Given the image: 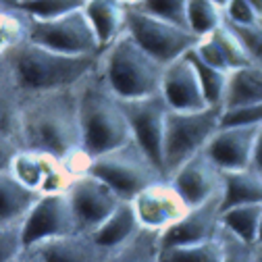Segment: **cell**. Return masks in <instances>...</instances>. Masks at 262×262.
I'll list each match as a JSON object with an SVG mask.
<instances>
[{
  "mask_svg": "<svg viewBox=\"0 0 262 262\" xmlns=\"http://www.w3.org/2000/svg\"><path fill=\"white\" fill-rule=\"evenodd\" d=\"M15 144L21 150L48 152L73 175L88 173L92 158L83 150L79 121V85L21 94Z\"/></svg>",
  "mask_w": 262,
  "mask_h": 262,
  "instance_id": "obj_1",
  "label": "cell"
},
{
  "mask_svg": "<svg viewBox=\"0 0 262 262\" xmlns=\"http://www.w3.org/2000/svg\"><path fill=\"white\" fill-rule=\"evenodd\" d=\"M100 54L75 56L56 52L36 42L0 50V77L21 94L75 88L98 69Z\"/></svg>",
  "mask_w": 262,
  "mask_h": 262,
  "instance_id": "obj_2",
  "label": "cell"
},
{
  "mask_svg": "<svg viewBox=\"0 0 262 262\" xmlns=\"http://www.w3.org/2000/svg\"><path fill=\"white\" fill-rule=\"evenodd\" d=\"M79 121L83 150L90 158L134 140L121 98L106 83L100 62L98 69L79 83Z\"/></svg>",
  "mask_w": 262,
  "mask_h": 262,
  "instance_id": "obj_3",
  "label": "cell"
},
{
  "mask_svg": "<svg viewBox=\"0 0 262 262\" xmlns=\"http://www.w3.org/2000/svg\"><path fill=\"white\" fill-rule=\"evenodd\" d=\"M165 67L127 29L100 54V71L121 100L160 94Z\"/></svg>",
  "mask_w": 262,
  "mask_h": 262,
  "instance_id": "obj_4",
  "label": "cell"
},
{
  "mask_svg": "<svg viewBox=\"0 0 262 262\" xmlns=\"http://www.w3.org/2000/svg\"><path fill=\"white\" fill-rule=\"evenodd\" d=\"M221 117L223 106H206L202 111H169L165 146H162L167 179H171L183 162L204 152L212 136L221 129Z\"/></svg>",
  "mask_w": 262,
  "mask_h": 262,
  "instance_id": "obj_5",
  "label": "cell"
},
{
  "mask_svg": "<svg viewBox=\"0 0 262 262\" xmlns=\"http://www.w3.org/2000/svg\"><path fill=\"white\" fill-rule=\"evenodd\" d=\"M88 173L108 183L123 200H134L148 185L167 179L136 140H129L115 150L94 156Z\"/></svg>",
  "mask_w": 262,
  "mask_h": 262,
  "instance_id": "obj_6",
  "label": "cell"
},
{
  "mask_svg": "<svg viewBox=\"0 0 262 262\" xmlns=\"http://www.w3.org/2000/svg\"><path fill=\"white\" fill-rule=\"evenodd\" d=\"M127 31L144 50H148L162 64H169L179 56L187 54L202 40L191 29L158 15L146 13L138 7L127 9Z\"/></svg>",
  "mask_w": 262,
  "mask_h": 262,
  "instance_id": "obj_7",
  "label": "cell"
},
{
  "mask_svg": "<svg viewBox=\"0 0 262 262\" xmlns=\"http://www.w3.org/2000/svg\"><path fill=\"white\" fill-rule=\"evenodd\" d=\"M29 40L40 46L52 48L56 52L75 54V56H94V54H102L104 50L83 9L52 21H36Z\"/></svg>",
  "mask_w": 262,
  "mask_h": 262,
  "instance_id": "obj_8",
  "label": "cell"
},
{
  "mask_svg": "<svg viewBox=\"0 0 262 262\" xmlns=\"http://www.w3.org/2000/svg\"><path fill=\"white\" fill-rule=\"evenodd\" d=\"M121 104L127 115L134 140L156 162V167L165 173L162 146H165L167 115L171 111L165 96L152 94V96H144V98H131V100H121Z\"/></svg>",
  "mask_w": 262,
  "mask_h": 262,
  "instance_id": "obj_9",
  "label": "cell"
},
{
  "mask_svg": "<svg viewBox=\"0 0 262 262\" xmlns=\"http://www.w3.org/2000/svg\"><path fill=\"white\" fill-rule=\"evenodd\" d=\"M67 195L73 206L79 233H92L98 225H102L115 208L121 204V195L102 179L92 173L75 175L67 187Z\"/></svg>",
  "mask_w": 262,
  "mask_h": 262,
  "instance_id": "obj_10",
  "label": "cell"
},
{
  "mask_svg": "<svg viewBox=\"0 0 262 262\" xmlns=\"http://www.w3.org/2000/svg\"><path fill=\"white\" fill-rule=\"evenodd\" d=\"M23 185L36 189L40 193H60L67 191L73 181V173L64 167V162L48 152L38 150H19L7 167Z\"/></svg>",
  "mask_w": 262,
  "mask_h": 262,
  "instance_id": "obj_11",
  "label": "cell"
},
{
  "mask_svg": "<svg viewBox=\"0 0 262 262\" xmlns=\"http://www.w3.org/2000/svg\"><path fill=\"white\" fill-rule=\"evenodd\" d=\"M25 244L27 248L36 246L44 239L77 233V221L73 214V206L67 191L60 193H44L38 204L31 208L27 219L23 221Z\"/></svg>",
  "mask_w": 262,
  "mask_h": 262,
  "instance_id": "obj_12",
  "label": "cell"
},
{
  "mask_svg": "<svg viewBox=\"0 0 262 262\" xmlns=\"http://www.w3.org/2000/svg\"><path fill=\"white\" fill-rule=\"evenodd\" d=\"M131 204H134L142 229H150V231L158 233L173 227L191 208L169 179L148 185L131 200Z\"/></svg>",
  "mask_w": 262,
  "mask_h": 262,
  "instance_id": "obj_13",
  "label": "cell"
},
{
  "mask_svg": "<svg viewBox=\"0 0 262 262\" xmlns=\"http://www.w3.org/2000/svg\"><path fill=\"white\" fill-rule=\"evenodd\" d=\"M223 195L225 189L212 195L204 204L191 206L173 227L160 233V248L200 244L219 237L221 233V214H223Z\"/></svg>",
  "mask_w": 262,
  "mask_h": 262,
  "instance_id": "obj_14",
  "label": "cell"
},
{
  "mask_svg": "<svg viewBox=\"0 0 262 262\" xmlns=\"http://www.w3.org/2000/svg\"><path fill=\"white\" fill-rule=\"evenodd\" d=\"M260 127L262 125L221 127L212 136V140L208 142V146L204 148V154L223 173L252 169Z\"/></svg>",
  "mask_w": 262,
  "mask_h": 262,
  "instance_id": "obj_15",
  "label": "cell"
},
{
  "mask_svg": "<svg viewBox=\"0 0 262 262\" xmlns=\"http://www.w3.org/2000/svg\"><path fill=\"white\" fill-rule=\"evenodd\" d=\"M189 206H198L225 189V175L204 154H195L171 175L169 179Z\"/></svg>",
  "mask_w": 262,
  "mask_h": 262,
  "instance_id": "obj_16",
  "label": "cell"
},
{
  "mask_svg": "<svg viewBox=\"0 0 262 262\" xmlns=\"http://www.w3.org/2000/svg\"><path fill=\"white\" fill-rule=\"evenodd\" d=\"M160 94L165 96L171 111H202L208 106L198 71L187 54L165 67Z\"/></svg>",
  "mask_w": 262,
  "mask_h": 262,
  "instance_id": "obj_17",
  "label": "cell"
},
{
  "mask_svg": "<svg viewBox=\"0 0 262 262\" xmlns=\"http://www.w3.org/2000/svg\"><path fill=\"white\" fill-rule=\"evenodd\" d=\"M36 248L46 262H104L111 252L100 248L90 233H69L52 239H44Z\"/></svg>",
  "mask_w": 262,
  "mask_h": 262,
  "instance_id": "obj_18",
  "label": "cell"
},
{
  "mask_svg": "<svg viewBox=\"0 0 262 262\" xmlns=\"http://www.w3.org/2000/svg\"><path fill=\"white\" fill-rule=\"evenodd\" d=\"M44 193L23 185L11 171L0 169V223L25 221Z\"/></svg>",
  "mask_w": 262,
  "mask_h": 262,
  "instance_id": "obj_19",
  "label": "cell"
},
{
  "mask_svg": "<svg viewBox=\"0 0 262 262\" xmlns=\"http://www.w3.org/2000/svg\"><path fill=\"white\" fill-rule=\"evenodd\" d=\"M140 229H142V225L136 216L131 200H121V204L115 208V212L102 225H98L90 235L106 252H115L117 248L125 246Z\"/></svg>",
  "mask_w": 262,
  "mask_h": 262,
  "instance_id": "obj_20",
  "label": "cell"
},
{
  "mask_svg": "<svg viewBox=\"0 0 262 262\" xmlns=\"http://www.w3.org/2000/svg\"><path fill=\"white\" fill-rule=\"evenodd\" d=\"M127 5L123 0H85V15L92 21L102 48H108L127 29Z\"/></svg>",
  "mask_w": 262,
  "mask_h": 262,
  "instance_id": "obj_21",
  "label": "cell"
},
{
  "mask_svg": "<svg viewBox=\"0 0 262 262\" xmlns=\"http://www.w3.org/2000/svg\"><path fill=\"white\" fill-rule=\"evenodd\" d=\"M256 102H262V64H250V67L229 71L223 108H235Z\"/></svg>",
  "mask_w": 262,
  "mask_h": 262,
  "instance_id": "obj_22",
  "label": "cell"
},
{
  "mask_svg": "<svg viewBox=\"0 0 262 262\" xmlns=\"http://www.w3.org/2000/svg\"><path fill=\"white\" fill-rule=\"evenodd\" d=\"M225 175V195L223 208L235 204H262V177L252 171H227Z\"/></svg>",
  "mask_w": 262,
  "mask_h": 262,
  "instance_id": "obj_23",
  "label": "cell"
},
{
  "mask_svg": "<svg viewBox=\"0 0 262 262\" xmlns=\"http://www.w3.org/2000/svg\"><path fill=\"white\" fill-rule=\"evenodd\" d=\"M36 19L15 3L0 7V50L15 48L31 38Z\"/></svg>",
  "mask_w": 262,
  "mask_h": 262,
  "instance_id": "obj_24",
  "label": "cell"
},
{
  "mask_svg": "<svg viewBox=\"0 0 262 262\" xmlns=\"http://www.w3.org/2000/svg\"><path fill=\"white\" fill-rule=\"evenodd\" d=\"M160 233L140 229L125 246L108 254L104 262H160Z\"/></svg>",
  "mask_w": 262,
  "mask_h": 262,
  "instance_id": "obj_25",
  "label": "cell"
},
{
  "mask_svg": "<svg viewBox=\"0 0 262 262\" xmlns=\"http://www.w3.org/2000/svg\"><path fill=\"white\" fill-rule=\"evenodd\" d=\"M223 227L248 244H256L262 221V204H235L223 208Z\"/></svg>",
  "mask_w": 262,
  "mask_h": 262,
  "instance_id": "obj_26",
  "label": "cell"
},
{
  "mask_svg": "<svg viewBox=\"0 0 262 262\" xmlns=\"http://www.w3.org/2000/svg\"><path fill=\"white\" fill-rule=\"evenodd\" d=\"M185 21L195 36L206 38L225 25L227 15H225V9L216 5L214 0H187Z\"/></svg>",
  "mask_w": 262,
  "mask_h": 262,
  "instance_id": "obj_27",
  "label": "cell"
},
{
  "mask_svg": "<svg viewBox=\"0 0 262 262\" xmlns=\"http://www.w3.org/2000/svg\"><path fill=\"white\" fill-rule=\"evenodd\" d=\"M160 262H223V242L214 237L200 244L162 248Z\"/></svg>",
  "mask_w": 262,
  "mask_h": 262,
  "instance_id": "obj_28",
  "label": "cell"
},
{
  "mask_svg": "<svg viewBox=\"0 0 262 262\" xmlns=\"http://www.w3.org/2000/svg\"><path fill=\"white\" fill-rule=\"evenodd\" d=\"M187 56L193 62L195 71H198L208 106H223V98H225V90H227V81H229V71L210 67L208 62H204L198 54H195L193 48L187 52Z\"/></svg>",
  "mask_w": 262,
  "mask_h": 262,
  "instance_id": "obj_29",
  "label": "cell"
},
{
  "mask_svg": "<svg viewBox=\"0 0 262 262\" xmlns=\"http://www.w3.org/2000/svg\"><path fill=\"white\" fill-rule=\"evenodd\" d=\"M214 40L219 42L223 54H225V60H227V67L229 71H235V69H242V67H250V64H256L254 58L250 56L248 48L244 46V42L239 40V36L235 31L229 27V23L225 21L223 27H219L214 31Z\"/></svg>",
  "mask_w": 262,
  "mask_h": 262,
  "instance_id": "obj_30",
  "label": "cell"
},
{
  "mask_svg": "<svg viewBox=\"0 0 262 262\" xmlns=\"http://www.w3.org/2000/svg\"><path fill=\"white\" fill-rule=\"evenodd\" d=\"M25 9L36 21H52L85 7V0H23L15 3Z\"/></svg>",
  "mask_w": 262,
  "mask_h": 262,
  "instance_id": "obj_31",
  "label": "cell"
},
{
  "mask_svg": "<svg viewBox=\"0 0 262 262\" xmlns=\"http://www.w3.org/2000/svg\"><path fill=\"white\" fill-rule=\"evenodd\" d=\"M27 250L23 221L0 223V262H15Z\"/></svg>",
  "mask_w": 262,
  "mask_h": 262,
  "instance_id": "obj_32",
  "label": "cell"
},
{
  "mask_svg": "<svg viewBox=\"0 0 262 262\" xmlns=\"http://www.w3.org/2000/svg\"><path fill=\"white\" fill-rule=\"evenodd\" d=\"M185 5H187V0H144V3L138 5V9L187 27V21H185Z\"/></svg>",
  "mask_w": 262,
  "mask_h": 262,
  "instance_id": "obj_33",
  "label": "cell"
},
{
  "mask_svg": "<svg viewBox=\"0 0 262 262\" xmlns=\"http://www.w3.org/2000/svg\"><path fill=\"white\" fill-rule=\"evenodd\" d=\"M219 237L223 242V262H254V244L239 239L225 227H221Z\"/></svg>",
  "mask_w": 262,
  "mask_h": 262,
  "instance_id": "obj_34",
  "label": "cell"
},
{
  "mask_svg": "<svg viewBox=\"0 0 262 262\" xmlns=\"http://www.w3.org/2000/svg\"><path fill=\"white\" fill-rule=\"evenodd\" d=\"M233 125H262V102L223 108L221 127H233Z\"/></svg>",
  "mask_w": 262,
  "mask_h": 262,
  "instance_id": "obj_35",
  "label": "cell"
},
{
  "mask_svg": "<svg viewBox=\"0 0 262 262\" xmlns=\"http://www.w3.org/2000/svg\"><path fill=\"white\" fill-rule=\"evenodd\" d=\"M229 27H231L235 34L239 36V40L248 48L250 56L254 58V62L262 64V23H258V25H235V23H229Z\"/></svg>",
  "mask_w": 262,
  "mask_h": 262,
  "instance_id": "obj_36",
  "label": "cell"
},
{
  "mask_svg": "<svg viewBox=\"0 0 262 262\" xmlns=\"http://www.w3.org/2000/svg\"><path fill=\"white\" fill-rule=\"evenodd\" d=\"M225 15H227L229 23H235V25H258V23H262L258 11L248 3V0H229Z\"/></svg>",
  "mask_w": 262,
  "mask_h": 262,
  "instance_id": "obj_37",
  "label": "cell"
},
{
  "mask_svg": "<svg viewBox=\"0 0 262 262\" xmlns=\"http://www.w3.org/2000/svg\"><path fill=\"white\" fill-rule=\"evenodd\" d=\"M252 171H256L262 177V127L258 134V142H256V150H254V160H252Z\"/></svg>",
  "mask_w": 262,
  "mask_h": 262,
  "instance_id": "obj_38",
  "label": "cell"
},
{
  "mask_svg": "<svg viewBox=\"0 0 262 262\" xmlns=\"http://www.w3.org/2000/svg\"><path fill=\"white\" fill-rule=\"evenodd\" d=\"M15 262H46V258L36 250V248H27L23 256H19Z\"/></svg>",
  "mask_w": 262,
  "mask_h": 262,
  "instance_id": "obj_39",
  "label": "cell"
},
{
  "mask_svg": "<svg viewBox=\"0 0 262 262\" xmlns=\"http://www.w3.org/2000/svg\"><path fill=\"white\" fill-rule=\"evenodd\" d=\"M254 262H262V244H254Z\"/></svg>",
  "mask_w": 262,
  "mask_h": 262,
  "instance_id": "obj_40",
  "label": "cell"
},
{
  "mask_svg": "<svg viewBox=\"0 0 262 262\" xmlns=\"http://www.w3.org/2000/svg\"><path fill=\"white\" fill-rule=\"evenodd\" d=\"M248 3L258 11V15H260V19H262V0H248Z\"/></svg>",
  "mask_w": 262,
  "mask_h": 262,
  "instance_id": "obj_41",
  "label": "cell"
},
{
  "mask_svg": "<svg viewBox=\"0 0 262 262\" xmlns=\"http://www.w3.org/2000/svg\"><path fill=\"white\" fill-rule=\"evenodd\" d=\"M123 3H125L127 7H138L140 3H144V0H123Z\"/></svg>",
  "mask_w": 262,
  "mask_h": 262,
  "instance_id": "obj_42",
  "label": "cell"
},
{
  "mask_svg": "<svg viewBox=\"0 0 262 262\" xmlns=\"http://www.w3.org/2000/svg\"><path fill=\"white\" fill-rule=\"evenodd\" d=\"M256 244H262V221H260V229H258V239Z\"/></svg>",
  "mask_w": 262,
  "mask_h": 262,
  "instance_id": "obj_43",
  "label": "cell"
},
{
  "mask_svg": "<svg viewBox=\"0 0 262 262\" xmlns=\"http://www.w3.org/2000/svg\"><path fill=\"white\" fill-rule=\"evenodd\" d=\"M214 3H216V5H221L223 9H227V5H229V0H214Z\"/></svg>",
  "mask_w": 262,
  "mask_h": 262,
  "instance_id": "obj_44",
  "label": "cell"
},
{
  "mask_svg": "<svg viewBox=\"0 0 262 262\" xmlns=\"http://www.w3.org/2000/svg\"><path fill=\"white\" fill-rule=\"evenodd\" d=\"M11 3H23V0H11Z\"/></svg>",
  "mask_w": 262,
  "mask_h": 262,
  "instance_id": "obj_45",
  "label": "cell"
},
{
  "mask_svg": "<svg viewBox=\"0 0 262 262\" xmlns=\"http://www.w3.org/2000/svg\"><path fill=\"white\" fill-rule=\"evenodd\" d=\"M3 3H11V0H3Z\"/></svg>",
  "mask_w": 262,
  "mask_h": 262,
  "instance_id": "obj_46",
  "label": "cell"
}]
</instances>
